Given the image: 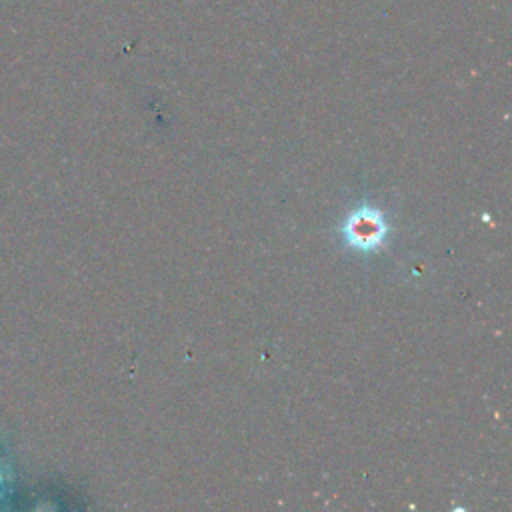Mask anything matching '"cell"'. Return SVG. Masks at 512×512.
Wrapping results in <instances>:
<instances>
[{"label":"cell","mask_w":512,"mask_h":512,"mask_svg":"<svg viewBox=\"0 0 512 512\" xmlns=\"http://www.w3.org/2000/svg\"><path fill=\"white\" fill-rule=\"evenodd\" d=\"M388 230L390 226L386 222L384 212L368 204L354 208L340 228L344 242L358 252L378 250L384 244Z\"/></svg>","instance_id":"6da1fadb"}]
</instances>
